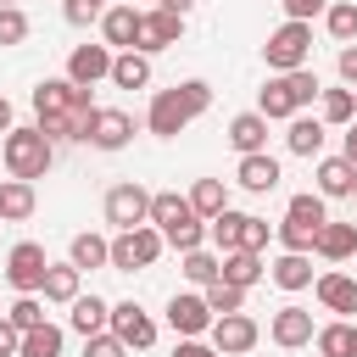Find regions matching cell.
Returning <instances> with one entry per match:
<instances>
[{"instance_id":"52a82bcc","label":"cell","mask_w":357,"mask_h":357,"mask_svg":"<svg viewBox=\"0 0 357 357\" xmlns=\"http://www.w3.org/2000/svg\"><path fill=\"white\" fill-rule=\"evenodd\" d=\"M45 273H50V257H45L39 240H17V245L6 251V284H11L17 296H39V290H45Z\"/></svg>"},{"instance_id":"f6af8a7d","label":"cell","mask_w":357,"mask_h":357,"mask_svg":"<svg viewBox=\"0 0 357 357\" xmlns=\"http://www.w3.org/2000/svg\"><path fill=\"white\" fill-rule=\"evenodd\" d=\"M268 234H273V229H268V218H257V212H251V218H245V240H240V245H245V251H268Z\"/></svg>"},{"instance_id":"bcb514c9","label":"cell","mask_w":357,"mask_h":357,"mask_svg":"<svg viewBox=\"0 0 357 357\" xmlns=\"http://www.w3.org/2000/svg\"><path fill=\"white\" fill-rule=\"evenodd\" d=\"M279 6H284V17H296V22H312V17L329 11V0H279Z\"/></svg>"},{"instance_id":"f1b7e54d","label":"cell","mask_w":357,"mask_h":357,"mask_svg":"<svg viewBox=\"0 0 357 357\" xmlns=\"http://www.w3.org/2000/svg\"><path fill=\"white\" fill-rule=\"evenodd\" d=\"M262 273H268V262H262V251H245V245H240V251H223V279H229V284H240V290H251V284H257Z\"/></svg>"},{"instance_id":"4316f807","label":"cell","mask_w":357,"mask_h":357,"mask_svg":"<svg viewBox=\"0 0 357 357\" xmlns=\"http://www.w3.org/2000/svg\"><path fill=\"white\" fill-rule=\"evenodd\" d=\"M324 262H346V257H357V223H324L318 229V245H312Z\"/></svg>"},{"instance_id":"d590c367","label":"cell","mask_w":357,"mask_h":357,"mask_svg":"<svg viewBox=\"0 0 357 357\" xmlns=\"http://www.w3.org/2000/svg\"><path fill=\"white\" fill-rule=\"evenodd\" d=\"M184 279H190L195 290H206L212 279H223V257H212L206 245H195V251H184Z\"/></svg>"},{"instance_id":"f5cc1de1","label":"cell","mask_w":357,"mask_h":357,"mask_svg":"<svg viewBox=\"0 0 357 357\" xmlns=\"http://www.w3.org/2000/svg\"><path fill=\"white\" fill-rule=\"evenodd\" d=\"M156 6H167V11H178V17H184V11L195 6V0H156Z\"/></svg>"},{"instance_id":"11a10c76","label":"cell","mask_w":357,"mask_h":357,"mask_svg":"<svg viewBox=\"0 0 357 357\" xmlns=\"http://www.w3.org/2000/svg\"><path fill=\"white\" fill-rule=\"evenodd\" d=\"M0 6H17V0H0Z\"/></svg>"},{"instance_id":"d4e9b609","label":"cell","mask_w":357,"mask_h":357,"mask_svg":"<svg viewBox=\"0 0 357 357\" xmlns=\"http://www.w3.org/2000/svg\"><path fill=\"white\" fill-rule=\"evenodd\" d=\"M357 190V167L346 162V156H324L318 162V195L324 201H340V195H351Z\"/></svg>"},{"instance_id":"60d3db41","label":"cell","mask_w":357,"mask_h":357,"mask_svg":"<svg viewBox=\"0 0 357 357\" xmlns=\"http://www.w3.org/2000/svg\"><path fill=\"white\" fill-rule=\"evenodd\" d=\"M273 234H279V245H284V251H312V245H318V229L290 223V218H284V223H273Z\"/></svg>"},{"instance_id":"6da1fadb","label":"cell","mask_w":357,"mask_h":357,"mask_svg":"<svg viewBox=\"0 0 357 357\" xmlns=\"http://www.w3.org/2000/svg\"><path fill=\"white\" fill-rule=\"evenodd\" d=\"M206 106H212V84H206V78H184V84L151 95V106H145V128H151L156 139H173V134H184Z\"/></svg>"},{"instance_id":"277c9868","label":"cell","mask_w":357,"mask_h":357,"mask_svg":"<svg viewBox=\"0 0 357 357\" xmlns=\"http://www.w3.org/2000/svg\"><path fill=\"white\" fill-rule=\"evenodd\" d=\"M0 162H6V173L11 178H45L50 173V162H56V145L39 134V123H28V128H11L6 139H0Z\"/></svg>"},{"instance_id":"7dc6e473","label":"cell","mask_w":357,"mask_h":357,"mask_svg":"<svg viewBox=\"0 0 357 357\" xmlns=\"http://www.w3.org/2000/svg\"><path fill=\"white\" fill-rule=\"evenodd\" d=\"M173 357H223L212 340H201V335H178V346H173Z\"/></svg>"},{"instance_id":"d6a6232c","label":"cell","mask_w":357,"mask_h":357,"mask_svg":"<svg viewBox=\"0 0 357 357\" xmlns=\"http://www.w3.org/2000/svg\"><path fill=\"white\" fill-rule=\"evenodd\" d=\"M245 218H251V212H234V206H223V212L206 223L212 245H218V251H240V240H245Z\"/></svg>"},{"instance_id":"7bdbcfd3","label":"cell","mask_w":357,"mask_h":357,"mask_svg":"<svg viewBox=\"0 0 357 357\" xmlns=\"http://www.w3.org/2000/svg\"><path fill=\"white\" fill-rule=\"evenodd\" d=\"M106 6H112V0H61V17H67L73 28H89V22L106 17Z\"/></svg>"},{"instance_id":"44dd1931","label":"cell","mask_w":357,"mask_h":357,"mask_svg":"<svg viewBox=\"0 0 357 357\" xmlns=\"http://www.w3.org/2000/svg\"><path fill=\"white\" fill-rule=\"evenodd\" d=\"M268 279H273L279 290H307V284H312V251H279V257L268 262Z\"/></svg>"},{"instance_id":"f907efd6","label":"cell","mask_w":357,"mask_h":357,"mask_svg":"<svg viewBox=\"0 0 357 357\" xmlns=\"http://www.w3.org/2000/svg\"><path fill=\"white\" fill-rule=\"evenodd\" d=\"M340 156H346V162H351V167H357V117H351V123H346V151H340Z\"/></svg>"},{"instance_id":"8d00e7d4","label":"cell","mask_w":357,"mask_h":357,"mask_svg":"<svg viewBox=\"0 0 357 357\" xmlns=\"http://www.w3.org/2000/svg\"><path fill=\"white\" fill-rule=\"evenodd\" d=\"M324 28H329V39H335V45H351V39H357V0H329Z\"/></svg>"},{"instance_id":"9f6ffc18","label":"cell","mask_w":357,"mask_h":357,"mask_svg":"<svg viewBox=\"0 0 357 357\" xmlns=\"http://www.w3.org/2000/svg\"><path fill=\"white\" fill-rule=\"evenodd\" d=\"M351 195H357V190H351Z\"/></svg>"},{"instance_id":"7c38bea8","label":"cell","mask_w":357,"mask_h":357,"mask_svg":"<svg viewBox=\"0 0 357 357\" xmlns=\"http://www.w3.org/2000/svg\"><path fill=\"white\" fill-rule=\"evenodd\" d=\"M112 335L128 351H145V346H156V318L139 301H112Z\"/></svg>"},{"instance_id":"1f68e13d","label":"cell","mask_w":357,"mask_h":357,"mask_svg":"<svg viewBox=\"0 0 357 357\" xmlns=\"http://www.w3.org/2000/svg\"><path fill=\"white\" fill-rule=\"evenodd\" d=\"M318 117L329 123V128H346L351 117H357V89L346 84V89H324L318 95Z\"/></svg>"},{"instance_id":"d6986e66","label":"cell","mask_w":357,"mask_h":357,"mask_svg":"<svg viewBox=\"0 0 357 357\" xmlns=\"http://www.w3.org/2000/svg\"><path fill=\"white\" fill-rule=\"evenodd\" d=\"M312 296L324 301V312H357V279L351 273H318L312 279Z\"/></svg>"},{"instance_id":"9a60e30c","label":"cell","mask_w":357,"mask_h":357,"mask_svg":"<svg viewBox=\"0 0 357 357\" xmlns=\"http://www.w3.org/2000/svg\"><path fill=\"white\" fill-rule=\"evenodd\" d=\"M139 28H145L139 6H106V17H100V39L112 50H139Z\"/></svg>"},{"instance_id":"484cf974","label":"cell","mask_w":357,"mask_h":357,"mask_svg":"<svg viewBox=\"0 0 357 357\" xmlns=\"http://www.w3.org/2000/svg\"><path fill=\"white\" fill-rule=\"evenodd\" d=\"M67 262L73 268H112V240L106 234H95V229H84V234H73V245H67Z\"/></svg>"},{"instance_id":"db71d44e","label":"cell","mask_w":357,"mask_h":357,"mask_svg":"<svg viewBox=\"0 0 357 357\" xmlns=\"http://www.w3.org/2000/svg\"><path fill=\"white\" fill-rule=\"evenodd\" d=\"M351 357H357V340H351Z\"/></svg>"},{"instance_id":"cb8c5ba5","label":"cell","mask_w":357,"mask_h":357,"mask_svg":"<svg viewBox=\"0 0 357 357\" xmlns=\"http://www.w3.org/2000/svg\"><path fill=\"white\" fill-rule=\"evenodd\" d=\"M229 145H234L240 156L268 151V117H262V112H240V117H229Z\"/></svg>"},{"instance_id":"8fae6325","label":"cell","mask_w":357,"mask_h":357,"mask_svg":"<svg viewBox=\"0 0 357 357\" xmlns=\"http://www.w3.org/2000/svg\"><path fill=\"white\" fill-rule=\"evenodd\" d=\"M212 318H218V312L206 307L201 290H173V296H167V329H173V335H206Z\"/></svg>"},{"instance_id":"ab89813d","label":"cell","mask_w":357,"mask_h":357,"mask_svg":"<svg viewBox=\"0 0 357 357\" xmlns=\"http://www.w3.org/2000/svg\"><path fill=\"white\" fill-rule=\"evenodd\" d=\"M22 39H28V11L22 6H0V50H11Z\"/></svg>"},{"instance_id":"f35d334b","label":"cell","mask_w":357,"mask_h":357,"mask_svg":"<svg viewBox=\"0 0 357 357\" xmlns=\"http://www.w3.org/2000/svg\"><path fill=\"white\" fill-rule=\"evenodd\" d=\"M201 296H206V307H212V312H245V290H240V284H229V279H212Z\"/></svg>"},{"instance_id":"4fadbf2b","label":"cell","mask_w":357,"mask_h":357,"mask_svg":"<svg viewBox=\"0 0 357 357\" xmlns=\"http://www.w3.org/2000/svg\"><path fill=\"white\" fill-rule=\"evenodd\" d=\"M128 139H134V117H128V112H117V106H95L84 145H95V151H123Z\"/></svg>"},{"instance_id":"7402d4cb","label":"cell","mask_w":357,"mask_h":357,"mask_svg":"<svg viewBox=\"0 0 357 357\" xmlns=\"http://www.w3.org/2000/svg\"><path fill=\"white\" fill-rule=\"evenodd\" d=\"M33 206H39L33 184L6 173V178H0V223H28V218H33Z\"/></svg>"},{"instance_id":"b9f144b4","label":"cell","mask_w":357,"mask_h":357,"mask_svg":"<svg viewBox=\"0 0 357 357\" xmlns=\"http://www.w3.org/2000/svg\"><path fill=\"white\" fill-rule=\"evenodd\" d=\"M6 318H11L17 329H39V324H45V301H39V296H17V301L6 307Z\"/></svg>"},{"instance_id":"5b68a950","label":"cell","mask_w":357,"mask_h":357,"mask_svg":"<svg viewBox=\"0 0 357 357\" xmlns=\"http://www.w3.org/2000/svg\"><path fill=\"white\" fill-rule=\"evenodd\" d=\"M262 61H268L273 73H296V67H307V61H312V22H296V17H284V22L268 33V45H262Z\"/></svg>"},{"instance_id":"30bf717a","label":"cell","mask_w":357,"mask_h":357,"mask_svg":"<svg viewBox=\"0 0 357 357\" xmlns=\"http://www.w3.org/2000/svg\"><path fill=\"white\" fill-rule=\"evenodd\" d=\"M206 335H212V346H218L223 357H245V351L262 340V329H257V318H251V312H218Z\"/></svg>"},{"instance_id":"2e32d148","label":"cell","mask_w":357,"mask_h":357,"mask_svg":"<svg viewBox=\"0 0 357 357\" xmlns=\"http://www.w3.org/2000/svg\"><path fill=\"white\" fill-rule=\"evenodd\" d=\"M178 39H184V17L167 11V6H151L145 11V28H139V50L156 56V50H173Z\"/></svg>"},{"instance_id":"9c48e42d","label":"cell","mask_w":357,"mask_h":357,"mask_svg":"<svg viewBox=\"0 0 357 357\" xmlns=\"http://www.w3.org/2000/svg\"><path fill=\"white\" fill-rule=\"evenodd\" d=\"M106 223L112 229H139V223H151V190L145 184H112L106 190Z\"/></svg>"},{"instance_id":"c3c4849f","label":"cell","mask_w":357,"mask_h":357,"mask_svg":"<svg viewBox=\"0 0 357 357\" xmlns=\"http://www.w3.org/2000/svg\"><path fill=\"white\" fill-rule=\"evenodd\" d=\"M335 67H340V84H351V89H357V39H351V45H340Z\"/></svg>"},{"instance_id":"74e56055","label":"cell","mask_w":357,"mask_h":357,"mask_svg":"<svg viewBox=\"0 0 357 357\" xmlns=\"http://www.w3.org/2000/svg\"><path fill=\"white\" fill-rule=\"evenodd\" d=\"M284 218H290V223H307V229H324V223H329V206H324L318 190H307V195H290Z\"/></svg>"},{"instance_id":"5bb4252c","label":"cell","mask_w":357,"mask_h":357,"mask_svg":"<svg viewBox=\"0 0 357 357\" xmlns=\"http://www.w3.org/2000/svg\"><path fill=\"white\" fill-rule=\"evenodd\" d=\"M112 45L100 39V45H73V56H67V78L73 84H84V89H95L100 78H112Z\"/></svg>"},{"instance_id":"e0dca14e","label":"cell","mask_w":357,"mask_h":357,"mask_svg":"<svg viewBox=\"0 0 357 357\" xmlns=\"http://www.w3.org/2000/svg\"><path fill=\"white\" fill-rule=\"evenodd\" d=\"M268 335H273V346L296 351V346H312V335H318V329H312V312L290 301V307H279V312L268 318Z\"/></svg>"},{"instance_id":"816d5d0a","label":"cell","mask_w":357,"mask_h":357,"mask_svg":"<svg viewBox=\"0 0 357 357\" xmlns=\"http://www.w3.org/2000/svg\"><path fill=\"white\" fill-rule=\"evenodd\" d=\"M11 128H17V112H11V100L0 95V134H11Z\"/></svg>"},{"instance_id":"83f0119b","label":"cell","mask_w":357,"mask_h":357,"mask_svg":"<svg viewBox=\"0 0 357 357\" xmlns=\"http://www.w3.org/2000/svg\"><path fill=\"white\" fill-rule=\"evenodd\" d=\"M112 84L117 89H145L151 84V56L145 50H117L112 56Z\"/></svg>"},{"instance_id":"4dcf8cb0","label":"cell","mask_w":357,"mask_h":357,"mask_svg":"<svg viewBox=\"0 0 357 357\" xmlns=\"http://www.w3.org/2000/svg\"><path fill=\"white\" fill-rule=\"evenodd\" d=\"M351 340H357V324H346V318H329V324H318V335H312L318 357H351Z\"/></svg>"},{"instance_id":"e575fe53","label":"cell","mask_w":357,"mask_h":357,"mask_svg":"<svg viewBox=\"0 0 357 357\" xmlns=\"http://www.w3.org/2000/svg\"><path fill=\"white\" fill-rule=\"evenodd\" d=\"M61 346H67V335L45 318L39 329H22V351L17 357H61Z\"/></svg>"},{"instance_id":"ac0fdd59","label":"cell","mask_w":357,"mask_h":357,"mask_svg":"<svg viewBox=\"0 0 357 357\" xmlns=\"http://www.w3.org/2000/svg\"><path fill=\"white\" fill-rule=\"evenodd\" d=\"M234 184H240V190H251V195H268V190H279V162H273L268 151H251V156H240Z\"/></svg>"},{"instance_id":"ba28073f","label":"cell","mask_w":357,"mask_h":357,"mask_svg":"<svg viewBox=\"0 0 357 357\" xmlns=\"http://www.w3.org/2000/svg\"><path fill=\"white\" fill-rule=\"evenodd\" d=\"M73 112H95L84 84H73V78H39L33 84V117H73Z\"/></svg>"},{"instance_id":"836d02e7","label":"cell","mask_w":357,"mask_h":357,"mask_svg":"<svg viewBox=\"0 0 357 357\" xmlns=\"http://www.w3.org/2000/svg\"><path fill=\"white\" fill-rule=\"evenodd\" d=\"M190 206L212 223V218L229 206V184H223V178H195V184H190Z\"/></svg>"},{"instance_id":"8992f818","label":"cell","mask_w":357,"mask_h":357,"mask_svg":"<svg viewBox=\"0 0 357 357\" xmlns=\"http://www.w3.org/2000/svg\"><path fill=\"white\" fill-rule=\"evenodd\" d=\"M162 251H167V240H162L156 223L117 229V234H112V273H139V268H151Z\"/></svg>"},{"instance_id":"ffe728a7","label":"cell","mask_w":357,"mask_h":357,"mask_svg":"<svg viewBox=\"0 0 357 357\" xmlns=\"http://www.w3.org/2000/svg\"><path fill=\"white\" fill-rule=\"evenodd\" d=\"M324 139H329V123H324V117H307V112H296V117H290V128H284L290 156H318V151H324Z\"/></svg>"},{"instance_id":"f546056e","label":"cell","mask_w":357,"mask_h":357,"mask_svg":"<svg viewBox=\"0 0 357 357\" xmlns=\"http://www.w3.org/2000/svg\"><path fill=\"white\" fill-rule=\"evenodd\" d=\"M67 312H73L67 324H73L78 335H100V329H112V301H100V296H78Z\"/></svg>"},{"instance_id":"681fc988","label":"cell","mask_w":357,"mask_h":357,"mask_svg":"<svg viewBox=\"0 0 357 357\" xmlns=\"http://www.w3.org/2000/svg\"><path fill=\"white\" fill-rule=\"evenodd\" d=\"M17 351H22V329L11 318H0V357H17Z\"/></svg>"},{"instance_id":"603a6c76","label":"cell","mask_w":357,"mask_h":357,"mask_svg":"<svg viewBox=\"0 0 357 357\" xmlns=\"http://www.w3.org/2000/svg\"><path fill=\"white\" fill-rule=\"evenodd\" d=\"M45 301H56V307H73L78 296H84V268H73V262H50V273H45V290H39Z\"/></svg>"},{"instance_id":"3957f363","label":"cell","mask_w":357,"mask_h":357,"mask_svg":"<svg viewBox=\"0 0 357 357\" xmlns=\"http://www.w3.org/2000/svg\"><path fill=\"white\" fill-rule=\"evenodd\" d=\"M151 223L162 229V240H167L178 257L206 240V218H201V212L190 206V195H178V190H156V195H151Z\"/></svg>"},{"instance_id":"7a4b0ae2","label":"cell","mask_w":357,"mask_h":357,"mask_svg":"<svg viewBox=\"0 0 357 357\" xmlns=\"http://www.w3.org/2000/svg\"><path fill=\"white\" fill-rule=\"evenodd\" d=\"M318 95H324V84H318V73H312V61H307V67H296V73H273V78L262 84V95H257V112H262L268 123H290V117L307 112Z\"/></svg>"},{"instance_id":"ee69618b","label":"cell","mask_w":357,"mask_h":357,"mask_svg":"<svg viewBox=\"0 0 357 357\" xmlns=\"http://www.w3.org/2000/svg\"><path fill=\"white\" fill-rule=\"evenodd\" d=\"M84 357H128V346L112 329H100V335H84Z\"/></svg>"}]
</instances>
